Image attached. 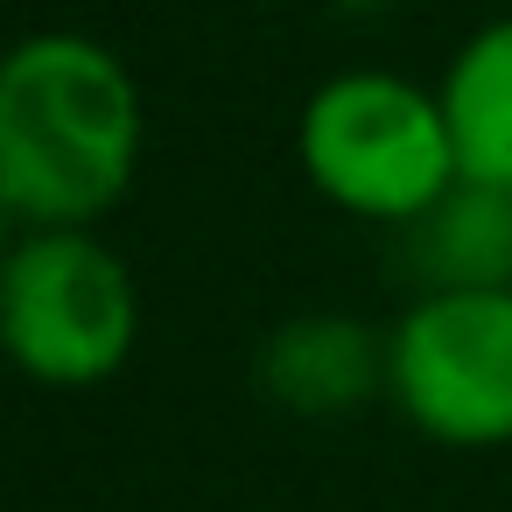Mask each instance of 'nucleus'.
Listing matches in <instances>:
<instances>
[{
    "label": "nucleus",
    "mask_w": 512,
    "mask_h": 512,
    "mask_svg": "<svg viewBox=\"0 0 512 512\" xmlns=\"http://www.w3.org/2000/svg\"><path fill=\"white\" fill-rule=\"evenodd\" d=\"M148 155V99L120 50L36 29L0 50V197L22 225H99Z\"/></svg>",
    "instance_id": "nucleus-1"
},
{
    "label": "nucleus",
    "mask_w": 512,
    "mask_h": 512,
    "mask_svg": "<svg viewBox=\"0 0 512 512\" xmlns=\"http://www.w3.org/2000/svg\"><path fill=\"white\" fill-rule=\"evenodd\" d=\"M295 162L323 204L386 232L414 225L463 176L442 92L379 64L337 71L302 99Z\"/></svg>",
    "instance_id": "nucleus-2"
},
{
    "label": "nucleus",
    "mask_w": 512,
    "mask_h": 512,
    "mask_svg": "<svg viewBox=\"0 0 512 512\" xmlns=\"http://www.w3.org/2000/svg\"><path fill=\"white\" fill-rule=\"evenodd\" d=\"M134 344L141 288L99 225H29L0 267V358L36 386L85 393L120 379Z\"/></svg>",
    "instance_id": "nucleus-3"
},
{
    "label": "nucleus",
    "mask_w": 512,
    "mask_h": 512,
    "mask_svg": "<svg viewBox=\"0 0 512 512\" xmlns=\"http://www.w3.org/2000/svg\"><path fill=\"white\" fill-rule=\"evenodd\" d=\"M386 400L442 449H505L512 288H414L386 330Z\"/></svg>",
    "instance_id": "nucleus-4"
},
{
    "label": "nucleus",
    "mask_w": 512,
    "mask_h": 512,
    "mask_svg": "<svg viewBox=\"0 0 512 512\" xmlns=\"http://www.w3.org/2000/svg\"><path fill=\"white\" fill-rule=\"evenodd\" d=\"M253 386L295 421H344L386 393V330L344 309H302L253 351Z\"/></svg>",
    "instance_id": "nucleus-5"
},
{
    "label": "nucleus",
    "mask_w": 512,
    "mask_h": 512,
    "mask_svg": "<svg viewBox=\"0 0 512 512\" xmlns=\"http://www.w3.org/2000/svg\"><path fill=\"white\" fill-rule=\"evenodd\" d=\"M414 288H512V190L456 176L414 225H400Z\"/></svg>",
    "instance_id": "nucleus-6"
},
{
    "label": "nucleus",
    "mask_w": 512,
    "mask_h": 512,
    "mask_svg": "<svg viewBox=\"0 0 512 512\" xmlns=\"http://www.w3.org/2000/svg\"><path fill=\"white\" fill-rule=\"evenodd\" d=\"M435 92H442L463 176L512 190V15H491L484 29H470Z\"/></svg>",
    "instance_id": "nucleus-7"
},
{
    "label": "nucleus",
    "mask_w": 512,
    "mask_h": 512,
    "mask_svg": "<svg viewBox=\"0 0 512 512\" xmlns=\"http://www.w3.org/2000/svg\"><path fill=\"white\" fill-rule=\"evenodd\" d=\"M22 232H29V225L15 218V204H8V197H0V267H8V260H15V246H22Z\"/></svg>",
    "instance_id": "nucleus-8"
},
{
    "label": "nucleus",
    "mask_w": 512,
    "mask_h": 512,
    "mask_svg": "<svg viewBox=\"0 0 512 512\" xmlns=\"http://www.w3.org/2000/svg\"><path fill=\"white\" fill-rule=\"evenodd\" d=\"M337 8H351V15H365V8H386V0H337Z\"/></svg>",
    "instance_id": "nucleus-9"
}]
</instances>
